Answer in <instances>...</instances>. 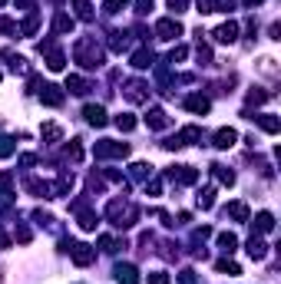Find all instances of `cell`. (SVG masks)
I'll return each instance as SVG.
<instances>
[{"label": "cell", "mask_w": 281, "mask_h": 284, "mask_svg": "<svg viewBox=\"0 0 281 284\" xmlns=\"http://www.w3.org/2000/svg\"><path fill=\"white\" fill-rule=\"evenodd\" d=\"M76 60H80L83 66H89V70H93V66H99V50H96V43H93V40H83L80 47H76Z\"/></svg>", "instance_id": "1"}, {"label": "cell", "mask_w": 281, "mask_h": 284, "mask_svg": "<svg viewBox=\"0 0 281 284\" xmlns=\"http://www.w3.org/2000/svg\"><path fill=\"white\" fill-rule=\"evenodd\" d=\"M63 248H66V251L73 254V261H76V264H89V261L96 258V251H93V248H89V245H73V241H66Z\"/></svg>", "instance_id": "2"}, {"label": "cell", "mask_w": 281, "mask_h": 284, "mask_svg": "<svg viewBox=\"0 0 281 284\" xmlns=\"http://www.w3.org/2000/svg\"><path fill=\"white\" fill-rule=\"evenodd\" d=\"M179 33H182V24H179V20H159V24H156V37L159 40H176Z\"/></svg>", "instance_id": "3"}, {"label": "cell", "mask_w": 281, "mask_h": 284, "mask_svg": "<svg viewBox=\"0 0 281 284\" xmlns=\"http://www.w3.org/2000/svg\"><path fill=\"white\" fill-rule=\"evenodd\" d=\"M96 156L99 159H106V156H129V146H126V142H109V139H106V142H99V146H96Z\"/></svg>", "instance_id": "4"}, {"label": "cell", "mask_w": 281, "mask_h": 284, "mask_svg": "<svg viewBox=\"0 0 281 284\" xmlns=\"http://www.w3.org/2000/svg\"><path fill=\"white\" fill-rule=\"evenodd\" d=\"M215 40L218 43H235V40H238V24H222L215 30Z\"/></svg>", "instance_id": "5"}, {"label": "cell", "mask_w": 281, "mask_h": 284, "mask_svg": "<svg viewBox=\"0 0 281 284\" xmlns=\"http://www.w3.org/2000/svg\"><path fill=\"white\" fill-rule=\"evenodd\" d=\"M116 281L119 284H139V271L132 268V264H119V268H116Z\"/></svg>", "instance_id": "6"}, {"label": "cell", "mask_w": 281, "mask_h": 284, "mask_svg": "<svg viewBox=\"0 0 281 284\" xmlns=\"http://www.w3.org/2000/svg\"><path fill=\"white\" fill-rule=\"evenodd\" d=\"M235 139H238L235 129H218V132H215V146H218V149H232Z\"/></svg>", "instance_id": "7"}, {"label": "cell", "mask_w": 281, "mask_h": 284, "mask_svg": "<svg viewBox=\"0 0 281 284\" xmlns=\"http://www.w3.org/2000/svg\"><path fill=\"white\" fill-rule=\"evenodd\" d=\"M40 99H43L47 106H60V103H63V93H60L56 86H43V89H40Z\"/></svg>", "instance_id": "8"}, {"label": "cell", "mask_w": 281, "mask_h": 284, "mask_svg": "<svg viewBox=\"0 0 281 284\" xmlns=\"http://www.w3.org/2000/svg\"><path fill=\"white\" fill-rule=\"evenodd\" d=\"M146 126H149V129H166V126H169L166 112H162V109H153L149 116H146Z\"/></svg>", "instance_id": "9"}, {"label": "cell", "mask_w": 281, "mask_h": 284, "mask_svg": "<svg viewBox=\"0 0 281 284\" xmlns=\"http://www.w3.org/2000/svg\"><path fill=\"white\" fill-rule=\"evenodd\" d=\"M86 119L93 126H106V109L103 106H86Z\"/></svg>", "instance_id": "10"}, {"label": "cell", "mask_w": 281, "mask_h": 284, "mask_svg": "<svg viewBox=\"0 0 281 284\" xmlns=\"http://www.w3.org/2000/svg\"><path fill=\"white\" fill-rule=\"evenodd\" d=\"M255 228H258V231H271V228H274V215H271V212L255 215Z\"/></svg>", "instance_id": "11"}, {"label": "cell", "mask_w": 281, "mask_h": 284, "mask_svg": "<svg viewBox=\"0 0 281 284\" xmlns=\"http://www.w3.org/2000/svg\"><path fill=\"white\" fill-rule=\"evenodd\" d=\"M189 109L192 112H202V116H205V112H209V99H205V96H189Z\"/></svg>", "instance_id": "12"}, {"label": "cell", "mask_w": 281, "mask_h": 284, "mask_svg": "<svg viewBox=\"0 0 281 284\" xmlns=\"http://www.w3.org/2000/svg\"><path fill=\"white\" fill-rule=\"evenodd\" d=\"M132 66H136V70L153 66V53H149V50H136V56H132Z\"/></svg>", "instance_id": "13"}, {"label": "cell", "mask_w": 281, "mask_h": 284, "mask_svg": "<svg viewBox=\"0 0 281 284\" xmlns=\"http://www.w3.org/2000/svg\"><path fill=\"white\" fill-rule=\"evenodd\" d=\"M126 96H129V99H132V103H143V99H146V96H149V93H146V86H143V83H129Z\"/></svg>", "instance_id": "14"}, {"label": "cell", "mask_w": 281, "mask_h": 284, "mask_svg": "<svg viewBox=\"0 0 281 284\" xmlns=\"http://www.w3.org/2000/svg\"><path fill=\"white\" fill-rule=\"evenodd\" d=\"M248 254H251V258H265V254H268V245L261 241V238H251V241H248Z\"/></svg>", "instance_id": "15"}, {"label": "cell", "mask_w": 281, "mask_h": 284, "mask_svg": "<svg viewBox=\"0 0 281 284\" xmlns=\"http://www.w3.org/2000/svg\"><path fill=\"white\" fill-rule=\"evenodd\" d=\"M228 215L238 218V221H248V205H245V202H232V205H228Z\"/></svg>", "instance_id": "16"}, {"label": "cell", "mask_w": 281, "mask_h": 284, "mask_svg": "<svg viewBox=\"0 0 281 284\" xmlns=\"http://www.w3.org/2000/svg\"><path fill=\"white\" fill-rule=\"evenodd\" d=\"M212 175H215L222 185H232V182H235V172H228L225 166H212Z\"/></svg>", "instance_id": "17"}, {"label": "cell", "mask_w": 281, "mask_h": 284, "mask_svg": "<svg viewBox=\"0 0 281 284\" xmlns=\"http://www.w3.org/2000/svg\"><path fill=\"white\" fill-rule=\"evenodd\" d=\"M66 89H70V93H76V96H83V93H86V79H80V76H70V79H66Z\"/></svg>", "instance_id": "18"}, {"label": "cell", "mask_w": 281, "mask_h": 284, "mask_svg": "<svg viewBox=\"0 0 281 284\" xmlns=\"http://www.w3.org/2000/svg\"><path fill=\"white\" fill-rule=\"evenodd\" d=\"M258 126L265 129V132H271V135L281 129V126H278V119H274V116H268V112H265V116H258Z\"/></svg>", "instance_id": "19"}, {"label": "cell", "mask_w": 281, "mask_h": 284, "mask_svg": "<svg viewBox=\"0 0 281 284\" xmlns=\"http://www.w3.org/2000/svg\"><path fill=\"white\" fill-rule=\"evenodd\" d=\"M218 271H222V274H228V277H238V274H241V268L235 264V261H228V258L218 261Z\"/></svg>", "instance_id": "20"}, {"label": "cell", "mask_w": 281, "mask_h": 284, "mask_svg": "<svg viewBox=\"0 0 281 284\" xmlns=\"http://www.w3.org/2000/svg\"><path fill=\"white\" fill-rule=\"evenodd\" d=\"M218 245H222L225 251H235V245H238V238H235L232 231H222V235H218Z\"/></svg>", "instance_id": "21"}, {"label": "cell", "mask_w": 281, "mask_h": 284, "mask_svg": "<svg viewBox=\"0 0 281 284\" xmlns=\"http://www.w3.org/2000/svg\"><path fill=\"white\" fill-rule=\"evenodd\" d=\"M116 126H119L122 132H132V129H136V119L129 116V112H122V116H116Z\"/></svg>", "instance_id": "22"}, {"label": "cell", "mask_w": 281, "mask_h": 284, "mask_svg": "<svg viewBox=\"0 0 281 284\" xmlns=\"http://www.w3.org/2000/svg\"><path fill=\"white\" fill-rule=\"evenodd\" d=\"M73 10H76V17H80V20H89V17H93V10H89L86 0H76V4H73Z\"/></svg>", "instance_id": "23"}, {"label": "cell", "mask_w": 281, "mask_h": 284, "mask_svg": "<svg viewBox=\"0 0 281 284\" xmlns=\"http://www.w3.org/2000/svg\"><path fill=\"white\" fill-rule=\"evenodd\" d=\"M80 228L83 231H93V228H96V215H93V212H83L80 215Z\"/></svg>", "instance_id": "24"}, {"label": "cell", "mask_w": 281, "mask_h": 284, "mask_svg": "<svg viewBox=\"0 0 281 284\" xmlns=\"http://www.w3.org/2000/svg\"><path fill=\"white\" fill-rule=\"evenodd\" d=\"M47 66L53 73H60V70H63V53H56V50H53V53H50V60H47Z\"/></svg>", "instance_id": "25"}, {"label": "cell", "mask_w": 281, "mask_h": 284, "mask_svg": "<svg viewBox=\"0 0 281 284\" xmlns=\"http://www.w3.org/2000/svg\"><path fill=\"white\" fill-rule=\"evenodd\" d=\"M212 202H215V189H205V192L199 195V205H202V208H212Z\"/></svg>", "instance_id": "26"}, {"label": "cell", "mask_w": 281, "mask_h": 284, "mask_svg": "<svg viewBox=\"0 0 281 284\" xmlns=\"http://www.w3.org/2000/svg\"><path fill=\"white\" fill-rule=\"evenodd\" d=\"M258 70L265 73V76H274V73H278V70H274V60H271V56H265V60H261V66H258Z\"/></svg>", "instance_id": "27"}, {"label": "cell", "mask_w": 281, "mask_h": 284, "mask_svg": "<svg viewBox=\"0 0 281 284\" xmlns=\"http://www.w3.org/2000/svg\"><path fill=\"white\" fill-rule=\"evenodd\" d=\"M126 10V0H106V14H119Z\"/></svg>", "instance_id": "28"}, {"label": "cell", "mask_w": 281, "mask_h": 284, "mask_svg": "<svg viewBox=\"0 0 281 284\" xmlns=\"http://www.w3.org/2000/svg\"><path fill=\"white\" fill-rule=\"evenodd\" d=\"M10 152H14V139L0 135V156H10Z\"/></svg>", "instance_id": "29"}, {"label": "cell", "mask_w": 281, "mask_h": 284, "mask_svg": "<svg viewBox=\"0 0 281 284\" xmlns=\"http://www.w3.org/2000/svg\"><path fill=\"white\" fill-rule=\"evenodd\" d=\"M56 30H60V33L73 30V20H70V17H56Z\"/></svg>", "instance_id": "30"}, {"label": "cell", "mask_w": 281, "mask_h": 284, "mask_svg": "<svg viewBox=\"0 0 281 284\" xmlns=\"http://www.w3.org/2000/svg\"><path fill=\"white\" fill-rule=\"evenodd\" d=\"M149 284H169V274L166 271H153V274H149Z\"/></svg>", "instance_id": "31"}, {"label": "cell", "mask_w": 281, "mask_h": 284, "mask_svg": "<svg viewBox=\"0 0 281 284\" xmlns=\"http://www.w3.org/2000/svg\"><path fill=\"white\" fill-rule=\"evenodd\" d=\"M43 135H47V139H60V126H43Z\"/></svg>", "instance_id": "32"}, {"label": "cell", "mask_w": 281, "mask_h": 284, "mask_svg": "<svg viewBox=\"0 0 281 284\" xmlns=\"http://www.w3.org/2000/svg\"><path fill=\"white\" fill-rule=\"evenodd\" d=\"M185 53H189L185 47H176V50H172V63H176V60H185Z\"/></svg>", "instance_id": "33"}, {"label": "cell", "mask_w": 281, "mask_h": 284, "mask_svg": "<svg viewBox=\"0 0 281 284\" xmlns=\"http://www.w3.org/2000/svg\"><path fill=\"white\" fill-rule=\"evenodd\" d=\"M136 7H139V14H146V10H153V0H136Z\"/></svg>", "instance_id": "34"}, {"label": "cell", "mask_w": 281, "mask_h": 284, "mask_svg": "<svg viewBox=\"0 0 281 284\" xmlns=\"http://www.w3.org/2000/svg\"><path fill=\"white\" fill-rule=\"evenodd\" d=\"M7 30H14V24H10V20H4V17H0V33H7Z\"/></svg>", "instance_id": "35"}, {"label": "cell", "mask_w": 281, "mask_h": 284, "mask_svg": "<svg viewBox=\"0 0 281 284\" xmlns=\"http://www.w3.org/2000/svg\"><path fill=\"white\" fill-rule=\"evenodd\" d=\"M245 4H248V7H251V4H261V0H245Z\"/></svg>", "instance_id": "36"}, {"label": "cell", "mask_w": 281, "mask_h": 284, "mask_svg": "<svg viewBox=\"0 0 281 284\" xmlns=\"http://www.w3.org/2000/svg\"><path fill=\"white\" fill-rule=\"evenodd\" d=\"M0 7H4V0H0Z\"/></svg>", "instance_id": "37"}]
</instances>
